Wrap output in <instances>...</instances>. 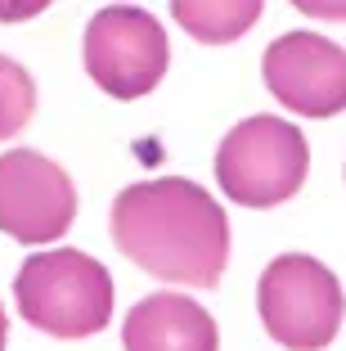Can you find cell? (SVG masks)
<instances>
[{
    "instance_id": "7a4b0ae2",
    "label": "cell",
    "mask_w": 346,
    "mask_h": 351,
    "mask_svg": "<svg viewBox=\"0 0 346 351\" xmlns=\"http://www.w3.org/2000/svg\"><path fill=\"white\" fill-rule=\"evenodd\" d=\"M18 315L50 338H90L112 315V279L77 248L36 252L14 279Z\"/></svg>"
},
{
    "instance_id": "ba28073f",
    "label": "cell",
    "mask_w": 346,
    "mask_h": 351,
    "mask_svg": "<svg viewBox=\"0 0 346 351\" xmlns=\"http://www.w3.org/2000/svg\"><path fill=\"white\" fill-rule=\"evenodd\" d=\"M126 351H216V320L180 293H153L135 302L122 329Z\"/></svg>"
},
{
    "instance_id": "6da1fadb",
    "label": "cell",
    "mask_w": 346,
    "mask_h": 351,
    "mask_svg": "<svg viewBox=\"0 0 346 351\" xmlns=\"http://www.w3.org/2000/svg\"><path fill=\"white\" fill-rule=\"evenodd\" d=\"M112 239L135 266L189 289H212L230 257L221 203L180 176L122 189L112 203Z\"/></svg>"
},
{
    "instance_id": "8fae6325",
    "label": "cell",
    "mask_w": 346,
    "mask_h": 351,
    "mask_svg": "<svg viewBox=\"0 0 346 351\" xmlns=\"http://www.w3.org/2000/svg\"><path fill=\"white\" fill-rule=\"evenodd\" d=\"M5 333H10V320H5V306H0V351H5Z\"/></svg>"
},
{
    "instance_id": "5b68a950",
    "label": "cell",
    "mask_w": 346,
    "mask_h": 351,
    "mask_svg": "<svg viewBox=\"0 0 346 351\" xmlns=\"http://www.w3.org/2000/svg\"><path fill=\"white\" fill-rule=\"evenodd\" d=\"M166 32L149 10L108 5L86 27V73L112 99H140L166 73Z\"/></svg>"
},
{
    "instance_id": "8992f818",
    "label": "cell",
    "mask_w": 346,
    "mask_h": 351,
    "mask_svg": "<svg viewBox=\"0 0 346 351\" xmlns=\"http://www.w3.org/2000/svg\"><path fill=\"white\" fill-rule=\"evenodd\" d=\"M77 217L68 171L36 149L0 154V230L18 243H50Z\"/></svg>"
},
{
    "instance_id": "30bf717a",
    "label": "cell",
    "mask_w": 346,
    "mask_h": 351,
    "mask_svg": "<svg viewBox=\"0 0 346 351\" xmlns=\"http://www.w3.org/2000/svg\"><path fill=\"white\" fill-rule=\"evenodd\" d=\"M36 113V86H32L27 68L0 54V140L18 135Z\"/></svg>"
},
{
    "instance_id": "9c48e42d",
    "label": "cell",
    "mask_w": 346,
    "mask_h": 351,
    "mask_svg": "<svg viewBox=\"0 0 346 351\" xmlns=\"http://www.w3.org/2000/svg\"><path fill=\"white\" fill-rule=\"evenodd\" d=\"M171 14L189 36L207 45H225L261 19V5L256 0H175Z\"/></svg>"
},
{
    "instance_id": "52a82bcc",
    "label": "cell",
    "mask_w": 346,
    "mask_h": 351,
    "mask_svg": "<svg viewBox=\"0 0 346 351\" xmlns=\"http://www.w3.org/2000/svg\"><path fill=\"white\" fill-rule=\"evenodd\" d=\"M265 86L301 117H337L346 108V50L315 32H284L261 59Z\"/></svg>"
},
{
    "instance_id": "277c9868",
    "label": "cell",
    "mask_w": 346,
    "mask_h": 351,
    "mask_svg": "<svg viewBox=\"0 0 346 351\" xmlns=\"http://www.w3.org/2000/svg\"><path fill=\"white\" fill-rule=\"evenodd\" d=\"M261 320L270 329V338L284 342L288 351H319L337 338L342 329V284L328 266H319L315 257L288 252L275 257L261 275Z\"/></svg>"
},
{
    "instance_id": "3957f363",
    "label": "cell",
    "mask_w": 346,
    "mask_h": 351,
    "mask_svg": "<svg viewBox=\"0 0 346 351\" xmlns=\"http://www.w3.org/2000/svg\"><path fill=\"white\" fill-rule=\"evenodd\" d=\"M310 149L293 122L270 113L247 117L243 126L221 140L216 149V180L234 203L243 207H279L301 189Z\"/></svg>"
}]
</instances>
